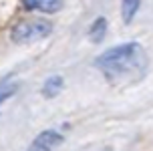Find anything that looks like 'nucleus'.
Listing matches in <instances>:
<instances>
[{
  "mask_svg": "<svg viewBox=\"0 0 153 151\" xmlns=\"http://www.w3.org/2000/svg\"><path fill=\"white\" fill-rule=\"evenodd\" d=\"M95 67L99 68L109 83L127 81L141 75L145 68V53L139 42H125L109 48L95 59Z\"/></svg>",
  "mask_w": 153,
  "mask_h": 151,
  "instance_id": "f257e3e1",
  "label": "nucleus"
},
{
  "mask_svg": "<svg viewBox=\"0 0 153 151\" xmlns=\"http://www.w3.org/2000/svg\"><path fill=\"white\" fill-rule=\"evenodd\" d=\"M16 91H18V83H14L12 79L0 81V103H4L6 99H10Z\"/></svg>",
  "mask_w": 153,
  "mask_h": 151,
  "instance_id": "6e6552de",
  "label": "nucleus"
},
{
  "mask_svg": "<svg viewBox=\"0 0 153 151\" xmlns=\"http://www.w3.org/2000/svg\"><path fill=\"white\" fill-rule=\"evenodd\" d=\"M139 4H141V0H123L121 14H123V20H125L127 24H129L131 20H133V16L137 14Z\"/></svg>",
  "mask_w": 153,
  "mask_h": 151,
  "instance_id": "0eeeda50",
  "label": "nucleus"
},
{
  "mask_svg": "<svg viewBox=\"0 0 153 151\" xmlns=\"http://www.w3.org/2000/svg\"><path fill=\"white\" fill-rule=\"evenodd\" d=\"M62 87H65V79L59 77V75H54V77H51V79L45 81V85H42V95H45L46 99H54L62 91Z\"/></svg>",
  "mask_w": 153,
  "mask_h": 151,
  "instance_id": "39448f33",
  "label": "nucleus"
},
{
  "mask_svg": "<svg viewBox=\"0 0 153 151\" xmlns=\"http://www.w3.org/2000/svg\"><path fill=\"white\" fill-rule=\"evenodd\" d=\"M51 32H53V24L46 18H28V20L18 22L12 28L10 38L16 45H30V42L40 40V38H46Z\"/></svg>",
  "mask_w": 153,
  "mask_h": 151,
  "instance_id": "f03ea898",
  "label": "nucleus"
},
{
  "mask_svg": "<svg viewBox=\"0 0 153 151\" xmlns=\"http://www.w3.org/2000/svg\"><path fill=\"white\" fill-rule=\"evenodd\" d=\"M22 6L26 10H38V12L53 14L62 8V0H22Z\"/></svg>",
  "mask_w": 153,
  "mask_h": 151,
  "instance_id": "20e7f679",
  "label": "nucleus"
},
{
  "mask_svg": "<svg viewBox=\"0 0 153 151\" xmlns=\"http://www.w3.org/2000/svg\"><path fill=\"white\" fill-rule=\"evenodd\" d=\"M105 34H107V20L101 16V18H97L91 24V28H89V40L95 42V45H99V42H103Z\"/></svg>",
  "mask_w": 153,
  "mask_h": 151,
  "instance_id": "423d86ee",
  "label": "nucleus"
},
{
  "mask_svg": "<svg viewBox=\"0 0 153 151\" xmlns=\"http://www.w3.org/2000/svg\"><path fill=\"white\" fill-rule=\"evenodd\" d=\"M62 141H65V137H62L59 131L46 129V131H42V133H38V135L34 137V141L30 143V147L26 151H54Z\"/></svg>",
  "mask_w": 153,
  "mask_h": 151,
  "instance_id": "7ed1b4c3",
  "label": "nucleus"
}]
</instances>
